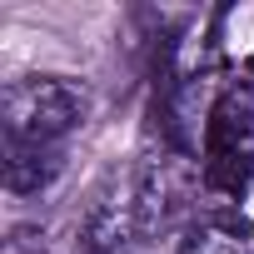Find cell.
Returning a JSON list of instances; mask_svg holds the SVG:
<instances>
[{
    "mask_svg": "<svg viewBox=\"0 0 254 254\" xmlns=\"http://www.w3.org/2000/svg\"><path fill=\"white\" fill-rule=\"evenodd\" d=\"M0 120H5V150H70V135L90 120V90L70 75L10 80Z\"/></svg>",
    "mask_w": 254,
    "mask_h": 254,
    "instance_id": "cell-1",
    "label": "cell"
},
{
    "mask_svg": "<svg viewBox=\"0 0 254 254\" xmlns=\"http://www.w3.org/2000/svg\"><path fill=\"white\" fill-rule=\"evenodd\" d=\"M199 170H204V190L219 199H239L254 185V60H244V70L224 80L209 110Z\"/></svg>",
    "mask_w": 254,
    "mask_h": 254,
    "instance_id": "cell-2",
    "label": "cell"
},
{
    "mask_svg": "<svg viewBox=\"0 0 254 254\" xmlns=\"http://www.w3.org/2000/svg\"><path fill=\"white\" fill-rule=\"evenodd\" d=\"M140 239V209H135V170H110L85 209H80V254H125V244Z\"/></svg>",
    "mask_w": 254,
    "mask_h": 254,
    "instance_id": "cell-4",
    "label": "cell"
},
{
    "mask_svg": "<svg viewBox=\"0 0 254 254\" xmlns=\"http://www.w3.org/2000/svg\"><path fill=\"white\" fill-rule=\"evenodd\" d=\"M199 190H204V170L194 155L185 150H170V145H155L145 150V160L135 165V209H140V239H160V234H175L180 224L194 219V204H199Z\"/></svg>",
    "mask_w": 254,
    "mask_h": 254,
    "instance_id": "cell-3",
    "label": "cell"
},
{
    "mask_svg": "<svg viewBox=\"0 0 254 254\" xmlns=\"http://www.w3.org/2000/svg\"><path fill=\"white\" fill-rule=\"evenodd\" d=\"M70 150H5V190L15 199L45 194L60 175H65Z\"/></svg>",
    "mask_w": 254,
    "mask_h": 254,
    "instance_id": "cell-5",
    "label": "cell"
},
{
    "mask_svg": "<svg viewBox=\"0 0 254 254\" xmlns=\"http://www.w3.org/2000/svg\"><path fill=\"white\" fill-rule=\"evenodd\" d=\"M180 254H254V224L239 214H209L185 229Z\"/></svg>",
    "mask_w": 254,
    "mask_h": 254,
    "instance_id": "cell-6",
    "label": "cell"
}]
</instances>
